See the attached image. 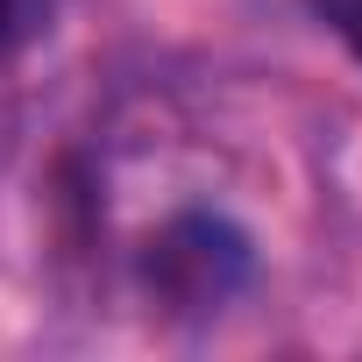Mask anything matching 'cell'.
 <instances>
[{
    "mask_svg": "<svg viewBox=\"0 0 362 362\" xmlns=\"http://www.w3.org/2000/svg\"><path fill=\"white\" fill-rule=\"evenodd\" d=\"M43 15H50V0H0V64L43 29Z\"/></svg>",
    "mask_w": 362,
    "mask_h": 362,
    "instance_id": "2",
    "label": "cell"
},
{
    "mask_svg": "<svg viewBox=\"0 0 362 362\" xmlns=\"http://www.w3.org/2000/svg\"><path fill=\"white\" fill-rule=\"evenodd\" d=\"M313 15L355 50V64H362V0H313Z\"/></svg>",
    "mask_w": 362,
    "mask_h": 362,
    "instance_id": "3",
    "label": "cell"
},
{
    "mask_svg": "<svg viewBox=\"0 0 362 362\" xmlns=\"http://www.w3.org/2000/svg\"><path fill=\"white\" fill-rule=\"evenodd\" d=\"M249 270H256V249L221 214H177L142 242V291L177 320L221 313L249 284Z\"/></svg>",
    "mask_w": 362,
    "mask_h": 362,
    "instance_id": "1",
    "label": "cell"
}]
</instances>
